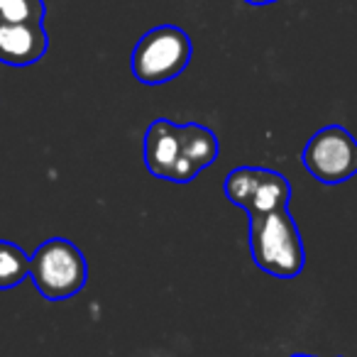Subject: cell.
Masks as SVG:
<instances>
[{
    "label": "cell",
    "instance_id": "cell-1",
    "mask_svg": "<svg viewBox=\"0 0 357 357\" xmlns=\"http://www.w3.org/2000/svg\"><path fill=\"white\" fill-rule=\"evenodd\" d=\"M218 137L206 125H176L167 118L152 120L144 135V164L149 174L174 184H186L218 159Z\"/></svg>",
    "mask_w": 357,
    "mask_h": 357
},
{
    "label": "cell",
    "instance_id": "cell-2",
    "mask_svg": "<svg viewBox=\"0 0 357 357\" xmlns=\"http://www.w3.org/2000/svg\"><path fill=\"white\" fill-rule=\"evenodd\" d=\"M250 255L262 272L296 279L306 267V250L289 208L250 218Z\"/></svg>",
    "mask_w": 357,
    "mask_h": 357
},
{
    "label": "cell",
    "instance_id": "cell-3",
    "mask_svg": "<svg viewBox=\"0 0 357 357\" xmlns=\"http://www.w3.org/2000/svg\"><path fill=\"white\" fill-rule=\"evenodd\" d=\"M30 279L47 301H64L86 287L89 264L71 240L50 238L30 255Z\"/></svg>",
    "mask_w": 357,
    "mask_h": 357
},
{
    "label": "cell",
    "instance_id": "cell-4",
    "mask_svg": "<svg viewBox=\"0 0 357 357\" xmlns=\"http://www.w3.org/2000/svg\"><path fill=\"white\" fill-rule=\"evenodd\" d=\"M191 52V40L181 27H152L132 50V76L147 86L167 84L189 66Z\"/></svg>",
    "mask_w": 357,
    "mask_h": 357
},
{
    "label": "cell",
    "instance_id": "cell-5",
    "mask_svg": "<svg viewBox=\"0 0 357 357\" xmlns=\"http://www.w3.org/2000/svg\"><path fill=\"white\" fill-rule=\"evenodd\" d=\"M225 196L233 206L252 215L289 208L291 184L287 176L267 167H238L223 181Z\"/></svg>",
    "mask_w": 357,
    "mask_h": 357
},
{
    "label": "cell",
    "instance_id": "cell-6",
    "mask_svg": "<svg viewBox=\"0 0 357 357\" xmlns=\"http://www.w3.org/2000/svg\"><path fill=\"white\" fill-rule=\"evenodd\" d=\"M301 159L316 181L342 184L357 174V139L342 125H326L306 142Z\"/></svg>",
    "mask_w": 357,
    "mask_h": 357
},
{
    "label": "cell",
    "instance_id": "cell-7",
    "mask_svg": "<svg viewBox=\"0 0 357 357\" xmlns=\"http://www.w3.org/2000/svg\"><path fill=\"white\" fill-rule=\"evenodd\" d=\"M50 50L45 22H0V61L8 66H30Z\"/></svg>",
    "mask_w": 357,
    "mask_h": 357
},
{
    "label": "cell",
    "instance_id": "cell-8",
    "mask_svg": "<svg viewBox=\"0 0 357 357\" xmlns=\"http://www.w3.org/2000/svg\"><path fill=\"white\" fill-rule=\"evenodd\" d=\"M30 277V255L10 240H0V291L15 289Z\"/></svg>",
    "mask_w": 357,
    "mask_h": 357
},
{
    "label": "cell",
    "instance_id": "cell-9",
    "mask_svg": "<svg viewBox=\"0 0 357 357\" xmlns=\"http://www.w3.org/2000/svg\"><path fill=\"white\" fill-rule=\"evenodd\" d=\"M250 6H269V3H279V0H245Z\"/></svg>",
    "mask_w": 357,
    "mask_h": 357
},
{
    "label": "cell",
    "instance_id": "cell-10",
    "mask_svg": "<svg viewBox=\"0 0 357 357\" xmlns=\"http://www.w3.org/2000/svg\"><path fill=\"white\" fill-rule=\"evenodd\" d=\"M8 6H10V0H0V20H3V15H6Z\"/></svg>",
    "mask_w": 357,
    "mask_h": 357
},
{
    "label": "cell",
    "instance_id": "cell-11",
    "mask_svg": "<svg viewBox=\"0 0 357 357\" xmlns=\"http://www.w3.org/2000/svg\"><path fill=\"white\" fill-rule=\"evenodd\" d=\"M291 357H313V355H306V352H294Z\"/></svg>",
    "mask_w": 357,
    "mask_h": 357
}]
</instances>
